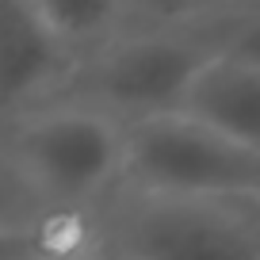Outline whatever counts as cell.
Here are the masks:
<instances>
[{
  "label": "cell",
  "mask_w": 260,
  "mask_h": 260,
  "mask_svg": "<svg viewBox=\"0 0 260 260\" xmlns=\"http://www.w3.org/2000/svg\"><path fill=\"white\" fill-rule=\"evenodd\" d=\"M126 126L81 104H46L0 126V176L39 222H92L119 191Z\"/></svg>",
  "instance_id": "cell-1"
},
{
  "label": "cell",
  "mask_w": 260,
  "mask_h": 260,
  "mask_svg": "<svg viewBox=\"0 0 260 260\" xmlns=\"http://www.w3.org/2000/svg\"><path fill=\"white\" fill-rule=\"evenodd\" d=\"M234 4H211L195 27H153L134 19L130 8L126 35L77 65L65 92L54 104H81L107 119L134 126L161 115H180L187 88L211 57L222 54Z\"/></svg>",
  "instance_id": "cell-2"
},
{
  "label": "cell",
  "mask_w": 260,
  "mask_h": 260,
  "mask_svg": "<svg viewBox=\"0 0 260 260\" xmlns=\"http://www.w3.org/2000/svg\"><path fill=\"white\" fill-rule=\"evenodd\" d=\"M107 260H260V195L119 191L92 214Z\"/></svg>",
  "instance_id": "cell-3"
},
{
  "label": "cell",
  "mask_w": 260,
  "mask_h": 260,
  "mask_svg": "<svg viewBox=\"0 0 260 260\" xmlns=\"http://www.w3.org/2000/svg\"><path fill=\"white\" fill-rule=\"evenodd\" d=\"M126 191L146 195H260V157L187 115L126 126Z\"/></svg>",
  "instance_id": "cell-4"
},
{
  "label": "cell",
  "mask_w": 260,
  "mask_h": 260,
  "mask_svg": "<svg viewBox=\"0 0 260 260\" xmlns=\"http://www.w3.org/2000/svg\"><path fill=\"white\" fill-rule=\"evenodd\" d=\"M77 61L50 35L39 4L0 0V126L54 104Z\"/></svg>",
  "instance_id": "cell-5"
},
{
  "label": "cell",
  "mask_w": 260,
  "mask_h": 260,
  "mask_svg": "<svg viewBox=\"0 0 260 260\" xmlns=\"http://www.w3.org/2000/svg\"><path fill=\"white\" fill-rule=\"evenodd\" d=\"M180 115L260 157V69L237 57H211L191 81Z\"/></svg>",
  "instance_id": "cell-6"
},
{
  "label": "cell",
  "mask_w": 260,
  "mask_h": 260,
  "mask_svg": "<svg viewBox=\"0 0 260 260\" xmlns=\"http://www.w3.org/2000/svg\"><path fill=\"white\" fill-rule=\"evenodd\" d=\"M50 35L77 65L107 50L130 27L126 0H35Z\"/></svg>",
  "instance_id": "cell-7"
},
{
  "label": "cell",
  "mask_w": 260,
  "mask_h": 260,
  "mask_svg": "<svg viewBox=\"0 0 260 260\" xmlns=\"http://www.w3.org/2000/svg\"><path fill=\"white\" fill-rule=\"evenodd\" d=\"M0 260H100V245L92 222H0Z\"/></svg>",
  "instance_id": "cell-8"
},
{
  "label": "cell",
  "mask_w": 260,
  "mask_h": 260,
  "mask_svg": "<svg viewBox=\"0 0 260 260\" xmlns=\"http://www.w3.org/2000/svg\"><path fill=\"white\" fill-rule=\"evenodd\" d=\"M222 54L260 69V4H237L234 19L226 27Z\"/></svg>",
  "instance_id": "cell-9"
},
{
  "label": "cell",
  "mask_w": 260,
  "mask_h": 260,
  "mask_svg": "<svg viewBox=\"0 0 260 260\" xmlns=\"http://www.w3.org/2000/svg\"><path fill=\"white\" fill-rule=\"evenodd\" d=\"M100 260H107V256H100Z\"/></svg>",
  "instance_id": "cell-10"
}]
</instances>
